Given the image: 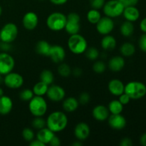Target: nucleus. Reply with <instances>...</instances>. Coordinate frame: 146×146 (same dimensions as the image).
Here are the masks:
<instances>
[{"instance_id":"nucleus-53","label":"nucleus","mask_w":146,"mask_h":146,"mask_svg":"<svg viewBox=\"0 0 146 146\" xmlns=\"http://www.w3.org/2000/svg\"><path fill=\"white\" fill-rule=\"evenodd\" d=\"M1 14H2V8H1V7L0 6V17H1Z\"/></svg>"},{"instance_id":"nucleus-50","label":"nucleus","mask_w":146,"mask_h":146,"mask_svg":"<svg viewBox=\"0 0 146 146\" xmlns=\"http://www.w3.org/2000/svg\"><path fill=\"white\" fill-rule=\"evenodd\" d=\"M140 143L143 146H146V133L143 134L140 138Z\"/></svg>"},{"instance_id":"nucleus-46","label":"nucleus","mask_w":146,"mask_h":146,"mask_svg":"<svg viewBox=\"0 0 146 146\" xmlns=\"http://www.w3.org/2000/svg\"><path fill=\"white\" fill-rule=\"evenodd\" d=\"M53 4L56 6H61L65 4L68 0H49Z\"/></svg>"},{"instance_id":"nucleus-22","label":"nucleus","mask_w":146,"mask_h":146,"mask_svg":"<svg viewBox=\"0 0 146 146\" xmlns=\"http://www.w3.org/2000/svg\"><path fill=\"white\" fill-rule=\"evenodd\" d=\"M13 108V101L10 97L2 96L0 97V114L3 115H7Z\"/></svg>"},{"instance_id":"nucleus-38","label":"nucleus","mask_w":146,"mask_h":146,"mask_svg":"<svg viewBox=\"0 0 146 146\" xmlns=\"http://www.w3.org/2000/svg\"><path fill=\"white\" fill-rule=\"evenodd\" d=\"M105 2L106 0H89V4L91 8L98 10L103 8Z\"/></svg>"},{"instance_id":"nucleus-49","label":"nucleus","mask_w":146,"mask_h":146,"mask_svg":"<svg viewBox=\"0 0 146 146\" xmlns=\"http://www.w3.org/2000/svg\"><path fill=\"white\" fill-rule=\"evenodd\" d=\"M30 145L31 146H45V144L43 143L42 142H41L40 141H38V139L33 140L30 142Z\"/></svg>"},{"instance_id":"nucleus-45","label":"nucleus","mask_w":146,"mask_h":146,"mask_svg":"<svg viewBox=\"0 0 146 146\" xmlns=\"http://www.w3.org/2000/svg\"><path fill=\"white\" fill-rule=\"evenodd\" d=\"M9 44V43L2 42L0 44V47H1V48L3 50L4 52H7V51H8L10 49V48H11V46H10Z\"/></svg>"},{"instance_id":"nucleus-5","label":"nucleus","mask_w":146,"mask_h":146,"mask_svg":"<svg viewBox=\"0 0 146 146\" xmlns=\"http://www.w3.org/2000/svg\"><path fill=\"white\" fill-rule=\"evenodd\" d=\"M66 19V16L63 13L53 12L47 17L46 26L51 31H61L65 28Z\"/></svg>"},{"instance_id":"nucleus-14","label":"nucleus","mask_w":146,"mask_h":146,"mask_svg":"<svg viewBox=\"0 0 146 146\" xmlns=\"http://www.w3.org/2000/svg\"><path fill=\"white\" fill-rule=\"evenodd\" d=\"M48 57L55 64H60L66 58V51L63 46L59 45H53L50 48Z\"/></svg>"},{"instance_id":"nucleus-9","label":"nucleus","mask_w":146,"mask_h":146,"mask_svg":"<svg viewBox=\"0 0 146 146\" xmlns=\"http://www.w3.org/2000/svg\"><path fill=\"white\" fill-rule=\"evenodd\" d=\"M15 66L14 58L7 52L0 53V74L6 75L13 71Z\"/></svg>"},{"instance_id":"nucleus-40","label":"nucleus","mask_w":146,"mask_h":146,"mask_svg":"<svg viewBox=\"0 0 146 146\" xmlns=\"http://www.w3.org/2000/svg\"><path fill=\"white\" fill-rule=\"evenodd\" d=\"M138 46L140 49L143 52H146V34L143 33V34L141 36L138 41Z\"/></svg>"},{"instance_id":"nucleus-56","label":"nucleus","mask_w":146,"mask_h":146,"mask_svg":"<svg viewBox=\"0 0 146 146\" xmlns=\"http://www.w3.org/2000/svg\"><path fill=\"white\" fill-rule=\"evenodd\" d=\"M0 42H1V39H0Z\"/></svg>"},{"instance_id":"nucleus-8","label":"nucleus","mask_w":146,"mask_h":146,"mask_svg":"<svg viewBox=\"0 0 146 146\" xmlns=\"http://www.w3.org/2000/svg\"><path fill=\"white\" fill-rule=\"evenodd\" d=\"M66 23L64 28L66 31L70 35L78 34L81 29V17L79 14L76 12H71L66 16Z\"/></svg>"},{"instance_id":"nucleus-54","label":"nucleus","mask_w":146,"mask_h":146,"mask_svg":"<svg viewBox=\"0 0 146 146\" xmlns=\"http://www.w3.org/2000/svg\"><path fill=\"white\" fill-rule=\"evenodd\" d=\"M1 76H2V75H1V74H0V80H1Z\"/></svg>"},{"instance_id":"nucleus-28","label":"nucleus","mask_w":146,"mask_h":146,"mask_svg":"<svg viewBox=\"0 0 146 146\" xmlns=\"http://www.w3.org/2000/svg\"><path fill=\"white\" fill-rule=\"evenodd\" d=\"M48 85H47L45 83L39 81L37 82L33 87V93L34 96H44L46 94L47 90H48Z\"/></svg>"},{"instance_id":"nucleus-16","label":"nucleus","mask_w":146,"mask_h":146,"mask_svg":"<svg viewBox=\"0 0 146 146\" xmlns=\"http://www.w3.org/2000/svg\"><path fill=\"white\" fill-rule=\"evenodd\" d=\"M38 24V17L35 12L29 11L24 15L22 19L23 27L27 30H34Z\"/></svg>"},{"instance_id":"nucleus-17","label":"nucleus","mask_w":146,"mask_h":146,"mask_svg":"<svg viewBox=\"0 0 146 146\" xmlns=\"http://www.w3.org/2000/svg\"><path fill=\"white\" fill-rule=\"evenodd\" d=\"M92 115L94 119L98 121H104L108 118L110 112L108 107L104 105H97L92 111Z\"/></svg>"},{"instance_id":"nucleus-39","label":"nucleus","mask_w":146,"mask_h":146,"mask_svg":"<svg viewBox=\"0 0 146 146\" xmlns=\"http://www.w3.org/2000/svg\"><path fill=\"white\" fill-rule=\"evenodd\" d=\"M90 100H91L90 94L87 92H83L80 94L79 98H78V102L82 105H85L89 102Z\"/></svg>"},{"instance_id":"nucleus-6","label":"nucleus","mask_w":146,"mask_h":146,"mask_svg":"<svg viewBox=\"0 0 146 146\" xmlns=\"http://www.w3.org/2000/svg\"><path fill=\"white\" fill-rule=\"evenodd\" d=\"M124 6L118 0H108L106 1L103 7V11L106 17L117 18L123 14Z\"/></svg>"},{"instance_id":"nucleus-4","label":"nucleus","mask_w":146,"mask_h":146,"mask_svg":"<svg viewBox=\"0 0 146 146\" xmlns=\"http://www.w3.org/2000/svg\"><path fill=\"white\" fill-rule=\"evenodd\" d=\"M48 105L44 96H34L29 101V110L34 117H42L46 113Z\"/></svg>"},{"instance_id":"nucleus-10","label":"nucleus","mask_w":146,"mask_h":146,"mask_svg":"<svg viewBox=\"0 0 146 146\" xmlns=\"http://www.w3.org/2000/svg\"><path fill=\"white\" fill-rule=\"evenodd\" d=\"M4 83L6 86L11 89L21 88L24 84V78L21 74L16 72H10L4 75Z\"/></svg>"},{"instance_id":"nucleus-32","label":"nucleus","mask_w":146,"mask_h":146,"mask_svg":"<svg viewBox=\"0 0 146 146\" xmlns=\"http://www.w3.org/2000/svg\"><path fill=\"white\" fill-rule=\"evenodd\" d=\"M58 74H59L61 76L64 77V78H66L68 77L71 74V67L69 66V65L66 64H61L58 66Z\"/></svg>"},{"instance_id":"nucleus-34","label":"nucleus","mask_w":146,"mask_h":146,"mask_svg":"<svg viewBox=\"0 0 146 146\" xmlns=\"http://www.w3.org/2000/svg\"><path fill=\"white\" fill-rule=\"evenodd\" d=\"M34 96V94L33 93V91L29 88H25L19 93L20 99L25 102H29Z\"/></svg>"},{"instance_id":"nucleus-20","label":"nucleus","mask_w":146,"mask_h":146,"mask_svg":"<svg viewBox=\"0 0 146 146\" xmlns=\"http://www.w3.org/2000/svg\"><path fill=\"white\" fill-rule=\"evenodd\" d=\"M123 16L126 21L135 22L139 19L140 17V11L136 6H132V7H127L124 8Z\"/></svg>"},{"instance_id":"nucleus-18","label":"nucleus","mask_w":146,"mask_h":146,"mask_svg":"<svg viewBox=\"0 0 146 146\" xmlns=\"http://www.w3.org/2000/svg\"><path fill=\"white\" fill-rule=\"evenodd\" d=\"M108 89L112 95L119 96L124 93L125 85L121 80L115 78L109 81L108 84Z\"/></svg>"},{"instance_id":"nucleus-41","label":"nucleus","mask_w":146,"mask_h":146,"mask_svg":"<svg viewBox=\"0 0 146 146\" xmlns=\"http://www.w3.org/2000/svg\"><path fill=\"white\" fill-rule=\"evenodd\" d=\"M131 100V98H130L125 93H123V94H122L121 95H120L119 96H118V101H119L123 106L127 105V104H129Z\"/></svg>"},{"instance_id":"nucleus-12","label":"nucleus","mask_w":146,"mask_h":146,"mask_svg":"<svg viewBox=\"0 0 146 146\" xmlns=\"http://www.w3.org/2000/svg\"><path fill=\"white\" fill-rule=\"evenodd\" d=\"M46 95L47 96L48 99L52 102H60L63 101L65 98L66 91L63 87L58 85L48 86V90Z\"/></svg>"},{"instance_id":"nucleus-21","label":"nucleus","mask_w":146,"mask_h":146,"mask_svg":"<svg viewBox=\"0 0 146 146\" xmlns=\"http://www.w3.org/2000/svg\"><path fill=\"white\" fill-rule=\"evenodd\" d=\"M54 135H55L54 133L52 131H51L47 127H45V128L38 130L36 137V139L42 142L44 144L48 145Z\"/></svg>"},{"instance_id":"nucleus-19","label":"nucleus","mask_w":146,"mask_h":146,"mask_svg":"<svg viewBox=\"0 0 146 146\" xmlns=\"http://www.w3.org/2000/svg\"><path fill=\"white\" fill-rule=\"evenodd\" d=\"M125 64V61L123 57L121 56H115L109 60L108 66L113 72H118L124 68Z\"/></svg>"},{"instance_id":"nucleus-11","label":"nucleus","mask_w":146,"mask_h":146,"mask_svg":"<svg viewBox=\"0 0 146 146\" xmlns=\"http://www.w3.org/2000/svg\"><path fill=\"white\" fill-rule=\"evenodd\" d=\"M114 27H115V24L113 19L106 16L101 17L98 23L96 24V30L98 34L104 36L111 34L114 29Z\"/></svg>"},{"instance_id":"nucleus-24","label":"nucleus","mask_w":146,"mask_h":146,"mask_svg":"<svg viewBox=\"0 0 146 146\" xmlns=\"http://www.w3.org/2000/svg\"><path fill=\"white\" fill-rule=\"evenodd\" d=\"M117 41L115 37L110 34H107L104 36L101 41V48L105 51H112L116 47Z\"/></svg>"},{"instance_id":"nucleus-31","label":"nucleus","mask_w":146,"mask_h":146,"mask_svg":"<svg viewBox=\"0 0 146 146\" xmlns=\"http://www.w3.org/2000/svg\"><path fill=\"white\" fill-rule=\"evenodd\" d=\"M86 18L89 23L92 24H96L100 20V19L101 18V14L100 13L99 10L92 9L88 11Z\"/></svg>"},{"instance_id":"nucleus-47","label":"nucleus","mask_w":146,"mask_h":146,"mask_svg":"<svg viewBox=\"0 0 146 146\" xmlns=\"http://www.w3.org/2000/svg\"><path fill=\"white\" fill-rule=\"evenodd\" d=\"M71 73L74 74V76L79 77L81 76V74H82V70H81L80 68H78V67H76V68H74V69H73V71H71Z\"/></svg>"},{"instance_id":"nucleus-3","label":"nucleus","mask_w":146,"mask_h":146,"mask_svg":"<svg viewBox=\"0 0 146 146\" xmlns=\"http://www.w3.org/2000/svg\"><path fill=\"white\" fill-rule=\"evenodd\" d=\"M124 93H125L131 99H140L146 95V86L141 81H130L125 85Z\"/></svg>"},{"instance_id":"nucleus-27","label":"nucleus","mask_w":146,"mask_h":146,"mask_svg":"<svg viewBox=\"0 0 146 146\" xmlns=\"http://www.w3.org/2000/svg\"><path fill=\"white\" fill-rule=\"evenodd\" d=\"M120 52L124 57H130L134 55L135 52V47L132 43L125 42L120 47Z\"/></svg>"},{"instance_id":"nucleus-51","label":"nucleus","mask_w":146,"mask_h":146,"mask_svg":"<svg viewBox=\"0 0 146 146\" xmlns=\"http://www.w3.org/2000/svg\"><path fill=\"white\" fill-rule=\"evenodd\" d=\"M71 145H72L73 146H81V145H82V143H81V141H78H78H75V142L73 143Z\"/></svg>"},{"instance_id":"nucleus-48","label":"nucleus","mask_w":146,"mask_h":146,"mask_svg":"<svg viewBox=\"0 0 146 146\" xmlns=\"http://www.w3.org/2000/svg\"><path fill=\"white\" fill-rule=\"evenodd\" d=\"M140 29L143 33L146 34V17L143 19L140 23Z\"/></svg>"},{"instance_id":"nucleus-1","label":"nucleus","mask_w":146,"mask_h":146,"mask_svg":"<svg viewBox=\"0 0 146 146\" xmlns=\"http://www.w3.org/2000/svg\"><path fill=\"white\" fill-rule=\"evenodd\" d=\"M68 118L65 113L59 111H53L46 120V127L54 133L64 131L68 125Z\"/></svg>"},{"instance_id":"nucleus-55","label":"nucleus","mask_w":146,"mask_h":146,"mask_svg":"<svg viewBox=\"0 0 146 146\" xmlns=\"http://www.w3.org/2000/svg\"><path fill=\"white\" fill-rule=\"evenodd\" d=\"M38 1H44V0H38Z\"/></svg>"},{"instance_id":"nucleus-30","label":"nucleus","mask_w":146,"mask_h":146,"mask_svg":"<svg viewBox=\"0 0 146 146\" xmlns=\"http://www.w3.org/2000/svg\"><path fill=\"white\" fill-rule=\"evenodd\" d=\"M40 81L48 86L53 84L54 81V76L52 71L48 69L43 70L40 74Z\"/></svg>"},{"instance_id":"nucleus-52","label":"nucleus","mask_w":146,"mask_h":146,"mask_svg":"<svg viewBox=\"0 0 146 146\" xmlns=\"http://www.w3.org/2000/svg\"><path fill=\"white\" fill-rule=\"evenodd\" d=\"M4 95V90H3L2 88L0 87V97Z\"/></svg>"},{"instance_id":"nucleus-33","label":"nucleus","mask_w":146,"mask_h":146,"mask_svg":"<svg viewBox=\"0 0 146 146\" xmlns=\"http://www.w3.org/2000/svg\"><path fill=\"white\" fill-rule=\"evenodd\" d=\"M86 56L88 59L91 61H95L99 56V51L95 47H90L87 48L86 51H85Z\"/></svg>"},{"instance_id":"nucleus-13","label":"nucleus","mask_w":146,"mask_h":146,"mask_svg":"<svg viewBox=\"0 0 146 146\" xmlns=\"http://www.w3.org/2000/svg\"><path fill=\"white\" fill-rule=\"evenodd\" d=\"M108 125L112 129L121 131L126 126L127 121L125 117L121 113L111 114L108 118Z\"/></svg>"},{"instance_id":"nucleus-15","label":"nucleus","mask_w":146,"mask_h":146,"mask_svg":"<svg viewBox=\"0 0 146 146\" xmlns=\"http://www.w3.org/2000/svg\"><path fill=\"white\" fill-rule=\"evenodd\" d=\"M74 135L78 141H84L89 137L91 133L90 127L86 123L80 122L76 124L74 128Z\"/></svg>"},{"instance_id":"nucleus-25","label":"nucleus","mask_w":146,"mask_h":146,"mask_svg":"<svg viewBox=\"0 0 146 146\" xmlns=\"http://www.w3.org/2000/svg\"><path fill=\"white\" fill-rule=\"evenodd\" d=\"M51 45L46 41L44 40H41L38 41L36 45V51L38 54L41 56H48L50 48H51Z\"/></svg>"},{"instance_id":"nucleus-37","label":"nucleus","mask_w":146,"mask_h":146,"mask_svg":"<svg viewBox=\"0 0 146 146\" xmlns=\"http://www.w3.org/2000/svg\"><path fill=\"white\" fill-rule=\"evenodd\" d=\"M106 69V65L102 61H97L93 65V71L98 74H101L105 72Z\"/></svg>"},{"instance_id":"nucleus-7","label":"nucleus","mask_w":146,"mask_h":146,"mask_svg":"<svg viewBox=\"0 0 146 146\" xmlns=\"http://www.w3.org/2000/svg\"><path fill=\"white\" fill-rule=\"evenodd\" d=\"M18 32V27L14 23L10 22L4 24L0 30L1 41L11 44L17 38Z\"/></svg>"},{"instance_id":"nucleus-42","label":"nucleus","mask_w":146,"mask_h":146,"mask_svg":"<svg viewBox=\"0 0 146 146\" xmlns=\"http://www.w3.org/2000/svg\"><path fill=\"white\" fill-rule=\"evenodd\" d=\"M120 2L122 3L124 7H132V6H136L138 4L139 0H118Z\"/></svg>"},{"instance_id":"nucleus-43","label":"nucleus","mask_w":146,"mask_h":146,"mask_svg":"<svg viewBox=\"0 0 146 146\" xmlns=\"http://www.w3.org/2000/svg\"><path fill=\"white\" fill-rule=\"evenodd\" d=\"M120 145L121 146H132L133 145V141L131 138H124L121 141Z\"/></svg>"},{"instance_id":"nucleus-2","label":"nucleus","mask_w":146,"mask_h":146,"mask_svg":"<svg viewBox=\"0 0 146 146\" xmlns=\"http://www.w3.org/2000/svg\"><path fill=\"white\" fill-rule=\"evenodd\" d=\"M68 48L71 53L76 55L85 53L88 48V43L85 37L78 34L70 35L68 39Z\"/></svg>"},{"instance_id":"nucleus-36","label":"nucleus","mask_w":146,"mask_h":146,"mask_svg":"<svg viewBox=\"0 0 146 146\" xmlns=\"http://www.w3.org/2000/svg\"><path fill=\"white\" fill-rule=\"evenodd\" d=\"M21 135H22L23 138L27 142H31L35 138V133H34V131L30 128H24L21 132Z\"/></svg>"},{"instance_id":"nucleus-23","label":"nucleus","mask_w":146,"mask_h":146,"mask_svg":"<svg viewBox=\"0 0 146 146\" xmlns=\"http://www.w3.org/2000/svg\"><path fill=\"white\" fill-rule=\"evenodd\" d=\"M63 108L67 113H73L76 111L79 106V102L74 97H68L63 101Z\"/></svg>"},{"instance_id":"nucleus-44","label":"nucleus","mask_w":146,"mask_h":146,"mask_svg":"<svg viewBox=\"0 0 146 146\" xmlns=\"http://www.w3.org/2000/svg\"><path fill=\"white\" fill-rule=\"evenodd\" d=\"M48 145H50L51 146H59L61 145V140H60V138L54 135L52 138V139L51 140Z\"/></svg>"},{"instance_id":"nucleus-35","label":"nucleus","mask_w":146,"mask_h":146,"mask_svg":"<svg viewBox=\"0 0 146 146\" xmlns=\"http://www.w3.org/2000/svg\"><path fill=\"white\" fill-rule=\"evenodd\" d=\"M31 125L35 129L40 130L46 126V122L42 117H35L31 122Z\"/></svg>"},{"instance_id":"nucleus-29","label":"nucleus","mask_w":146,"mask_h":146,"mask_svg":"<svg viewBox=\"0 0 146 146\" xmlns=\"http://www.w3.org/2000/svg\"><path fill=\"white\" fill-rule=\"evenodd\" d=\"M108 109L111 114H120L123 110V105L118 100H113L108 104Z\"/></svg>"},{"instance_id":"nucleus-26","label":"nucleus","mask_w":146,"mask_h":146,"mask_svg":"<svg viewBox=\"0 0 146 146\" xmlns=\"http://www.w3.org/2000/svg\"><path fill=\"white\" fill-rule=\"evenodd\" d=\"M134 25L133 22L129 21H125L122 23L120 27V32L123 36L129 37L134 33Z\"/></svg>"}]
</instances>
